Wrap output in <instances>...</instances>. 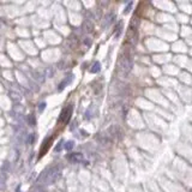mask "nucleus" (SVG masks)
Masks as SVG:
<instances>
[{
	"label": "nucleus",
	"instance_id": "obj_13",
	"mask_svg": "<svg viewBox=\"0 0 192 192\" xmlns=\"http://www.w3.org/2000/svg\"><path fill=\"white\" fill-rule=\"evenodd\" d=\"M34 141H35V135H34V133H31V135H29V138H28V143H29V144H31Z\"/></svg>",
	"mask_w": 192,
	"mask_h": 192
},
{
	"label": "nucleus",
	"instance_id": "obj_16",
	"mask_svg": "<svg viewBox=\"0 0 192 192\" xmlns=\"http://www.w3.org/2000/svg\"><path fill=\"white\" fill-rule=\"evenodd\" d=\"M131 6H132V3H129V5L126 6V9H125L124 12H125V13H129V12H130V10H131Z\"/></svg>",
	"mask_w": 192,
	"mask_h": 192
},
{
	"label": "nucleus",
	"instance_id": "obj_10",
	"mask_svg": "<svg viewBox=\"0 0 192 192\" xmlns=\"http://www.w3.org/2000/svg\"><path fill=\"white\" fill-rule=\"evenodd\" d=\"M33 76H34V79H36V80H39V82H43V74H41V73H39V72H33Z\"/></svg>",
	"mask_w": 192,
	"mask_h": 192
},
{
	"label": "nucleus",
	"instance_id": "obj_7",
	"mask_svg": "<svg viewBox=\"0 0 192 192\" xmlns=\"http://www.w3.org/2000/svg\"><path fill=\"white\" fill-rule=\"evenodd\" d=\"M10 98L12 101H15V102H19L21 100H22V95L19 94L18 91H10Z\"/></svg>",
	"mask_w": 192,
	"mask_h": 192
},
{
	"label": "nucleus",
	"instance_id": "obj_14",
	"mask_svg": "<svg viewBox=\"0 0 192 192\" xmlns=\"http://www.w3.org/2000/svg\"><path fill=\"white\" fill-rule=\"evenodd\" d=\"M121 27H123V23L120 22V23H119V25H118V28H117V29H118V33L115 34V36H117V37L119 36V35H120V33H121Z\"/></svg>",
	"mask_w": 192,
	"mask_h": 192
},
{
	"label": "nucleus",
	"instance_id": "obj_11",
	"mask_svg": "<svg viewBox=\"0 0 192 192\" xmlns=\"http://www.w3.org/2000/svg\"><path fill=\"white\" fill-rule=\"evenodd\" d=\"M28 123H29V125H31V126H34L35 124H36V120H35L34 115H29V117H28Z\"/></svg>",
	"mask_w": 192,
	"mask_h": 192
},
{
	"label": "nucleus",
	"instance_id": "obj_9",
	"mask_svg": "<svg viewBox=\"0 0 192 192\" xmlns=\"http://www.w3.org/2000/svg\"><path fill=\"white\" fill-rule=\"evenodd\" d=\"M94 109H95V106H91L88 110L85 112V119H91L92 117H94Z\"/></svg>",
	"mask_w": 192,
	"mask_h": 192
},
{
	"label": "nucleus",
	"instance_id": "obj_17",
	"mask_svg": "<svg viewBox=\"0 0 192 192\" xmlns=\"http://www.w3.org/2000/svg\"><path fill=\"white\" fill-rule=\"evenodd\" d=\"M61 148H62V142H59V143H58V145L55 147V151H59Z\"/></svg>",
	"mask_w": 192,
	"mask_h": 192
},
{
	"label": "nucleus",
	"instance_id": "obj_6",
	"mask_svg": "<svg viewBox=\"0 0 192 192\" xmlns=\"http://www.w3.org/2000/svg\"><path fill=\"white\" fill-rule=\"evenodd\" d=\"M68 159H70V161H72V162H80V161H83V155L79 154V153H74V154L70 155Z\"/></svg>",
	"mask_w": 192,
	"mask_h": 192
},
{
	"label": "nucleus",
	"instance_id": "obj_4",
	"mask_svg": "<svg viewBox=\"0 0 192 192\" xmlns=\"http://www.w3.org/2000/svg\"><path fill=\"white\" fill-rule=\"evenodd\" d=\"M114 18H115L114 13H108L106 17H104V21H103V25H102V27H103V28H107V27H109V25L113 23Z\"/></svg>",
	"mask_w": 192,
	"mask_h": 192
},
{
	"label": "nucleus",
	"instance_id": "obj_3",
	"mask_svg": "<svg viewBox=\"0 0 192 192\" xmlns=\"http://www.w3.org/2000/svg\"><path fill=\"white\" fill-rule=\"evenodd\" d=\"M71 113H72V106H67L66 108H64L61 114H60V120L64 121V123H66L70 118V115H71Z\"/></svg>",
	"mask_w": 192,
	"mask_h": 192
},
{
	"label": "nucleus",
	"instance_id": "obj_15",
	"mask_svg": "<svg viewBox=\"0 0 192 192\" xmlns=\"http://www.w3.org/2000/svg\"><path fill=\"white\" fill-rule=\"evenodd\" d=\"M45 108H46V103H45V102H42V103L39 104V110H40V112H43Z\"/></svg>",
	"mask_w": 192,
	"mask_h": 192
},
{
	"label": "nucleus",
	"instance_id": "obj_18",
	"mask_svg": "<svg viewBox=\"0 0 192 192\" xmlns=\"http://www.w3.org/2000/svg\"><path fill=\"white\" fill-rule=\"evenodd\" d=\"M4 183H5V178L0 175V187H3V186H4Z\"/></svg>",
	"mask_w": 192,
	"mask_h": 192
},
{
	"label": "nucleus",
	"instance_id": "obj_2",
	"mask_svg": "<svg viewBox=\"0 0 192 192\" xmlns=\"http://www.w3.org/2000/svg\"><path fill=\"white\" fill-rule=\"evenodd\" d=\"M132 58L129 53H123L119 58V68L124 74H127L132 70Z\"/></svg>",
	"mask_w": 192,
	"mask_h": 192
},
{
	"label": "nucleus",
	"instance_id": "obj_12",
	"mask_svg": "<svg viewBox=\"0 0 192 192\" xmlns=\"http://www.w3.org/2000/svg\"><path fill=\"white\" fill-rule=\"evenodd\" d=\"M73 147H74V142L73 141H68L65 144V149H67V150H71Z\"/></svg>",
	"mask_w": 192,
	"mask_h": 192
},
{
	"label": "nucleus",
	"instance_id": "obj_5",
	"mask_svg": "<svg viewBox=\"0 0 192 192\" xmlns=\"http://www.w3.org/2000/svg\"><path fill=\"white\" fill-rule=\"evenodd\" d=\"M72 77H73V76H67V77H66V78L64 79L62 82L59 84V86H58V90H59V91H61V90H64V89H65V86H66L68 83H71Z\"/></svg>",
	"mask_w": 192,
	"mask_h": 192
},
{
	"label": "nucleus",
	"instance_id": "obj_8",
	"mask_svg": "<svg viewBox=\"0 0 192 192\" xmlns=\"http://www.w3.org/2000/svg\"><path fill=\"white\" fill-rule=\"evenodd\" d=\"M100 70H101V64L98 62V61H95L94 64H92L91 68H90V72L91 73H97Z\"/></svg>",
	"mask_w": 192,
	"mask_h": 192
},
{
	"label": "nucleus",
	"instance_id": "obj_1",
	"mask_svg": "<svg viewBox=\"0 0 192 192\" xmlns=\"http://www.w3.org/2000/svg\"><path fill=\"white\" fill-rule=\"evenodd\" d=\"M59 177H60V169L58 167H50L41 174V177H40V179H39V183L42 184V185H50V184L55 183Z\"/></svg>",
	"mask_w": 192,
	"mask_h": 192
}]
</instances>
